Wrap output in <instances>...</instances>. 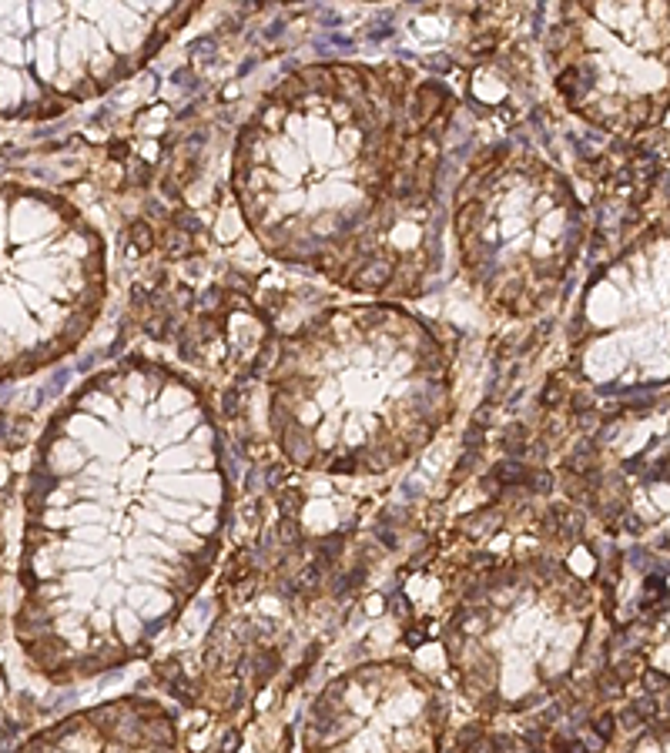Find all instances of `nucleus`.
<instances>
[{
	"label": "nucleus",
	"instance_id": "3",
	"mask_svg": "<svg viewBox=\"0 0 670 753\" xmlns=\"http://www.w3.org/2000/svg\"><path fill=\"white\" fill-rule=\"evenodd\" d=\"M560 398H563V389H560V385H546V392H543V402H546V405H556V402H560Z\"/></svg>",
	"mask_w": 670,
	"mask_h": 753
},
{
	"label": "nucleus",
	"instance_id": "1",
	"mask_svg": "<svg viewBox=\"0 0 670 753\" xmlns=\"http://www.w3.org/2000/svg\"><path fill=\"white\" fill-rule=\"evenodd\" d=\"M499 446H503V449L510 452L513 459H517V455H523V452H526V429H519V425H513L510 432H506V435H503V439H499Z\"/></svg>",
	"mask_w": 670,
	"mask_h": 753
},
{
	"label": "nucleus",
	"instance_id": "2",
	"mask_svg": "<svg viewBox=\"0 0 670 753\" xmlns=\"http://www.w3.org/2000/svg\"><path fill=\"white\" fill-rule=\"evenodd\" d=\"M594 730H596V736H603V740H607V736L613 734V716L603 713L600 720H594Z\"/></svg>",
	"mask_w": 670,
	"mask_h": 753
}]
</instances>
